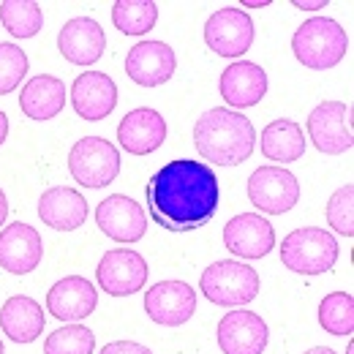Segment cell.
<instances>
[{
  "instance_id": "cell-1",
  "label": "cell",
  "mask_w": 354,
  "mask_h": 354,
  "mask_svg": "<svg viewBox=\"0 0 354 354\" xmlns=\"http://www.w3.org/2000/svg\"><path fill=\"white\" fill-rule=\"evenodd\" d=\"M150 216L167 232L185 234L210 221L218 210V177L194 158H177L161 167L145 188Z\"/></svg>"
},
{
  "instance_id": "cell-2",
  "label": "cell",
  "mask_w": 354,
  "mask_h": 354,
  "mask_svg": "<svg viewBox=\"0 0 354 354\" xmlns=\"http://www.w3.org/2000/svg\"><path fill=\"white\" fill-rule=\"evenodd\" d=\"M194 145L205 161L216 167H237L251 158L257 147V129L245 115L229 106H216L194 123Z\"/></svg>"
},
{
  "instance_id": "cell-3",
  "label": "cell",
  "mask_w": 354,
  "mask_h": 354,
  "mask_svg": "<svg viewBox=\"0 0 354 354\" xmlns=\"http://www.w3.org/2000/svg\"><path fill=\"white\" fill-rule=\"evenodd\" d=\"M292 52L310 71H327V68H335L346 57L349 36L335 19L313 17L295 30Z\"/></svg>"
},
{
  "instance_id": "cell-4",
  "label": "cell",
  "mask_w": 354,
  "mask_h": 354,
  "mask_svg": "<svg viewBox=\"0 0 354 354\" xmlns=\"http://www.w3.org/2000/svg\"><path fill=\"white\" fill-rule=\"evenodd\" d=\"M259 272L245 262L237 259H221L213 262L202 272L199 289L202 295L221 308H243L257 300L259 295Z\"/></svg>"
},
{
  "instance_id": "cell-5",
  "label": "cell",
  "mask_w": 354,
  "mask_h": 354,
  "mask_svg": "<svg viewBox=\"0 0 354 354\" xmlns=\"http://www.w3.org/2000/svg\"><path fill=\"white\" fill-rule=\"evenodd\" d=\"M341 257L338 240L322 226H303L281 240V262L300 275H322Z\"/></svg>"
},
{
  "instance_id": "cell-6",
  "label": "cell",
  "mask_w": 354,
  "mask_h": 354,
  "mask_svg": "<svg viewBox=\"0 0 354 354\" xmlns=\"http://www.w3.org/2000/svg\"><path fill=\"white\" fill-rule=\"evenodd\" d=\"M68 172L85 188H106L120 175V150L104 136H82L68 153Z\"/></svg>"
},
{
  "instance_id": "cell-7",
  "label": "cell",
  "mask_w": 354,
  "mask_h": 354,
  "mask_svg": "<svg viewBox=\"0 0 354 354\" xmlns=\"http://www.w3.org/2000/svg\"><path fill=\"white\" fill-rule=\"evenodd\" d=\"M248 202L267 216H283L300 202V183L283 167H259L248 177Z\"/></svg>"
},
{
  "instance_id": "cell-8",
  "label": "cell",
  "mask_w": 354,
  "mask_h": 354,
  "mask_svg": "<svg viewBox=\"0 0 354 354\" xmlns=\"http://www.w3.org/2000/svg\"><path fill=\"white\" fill-rule=\"evenodd\" d=\"M308 136L324 156H344L354 145L352 106L344 101H322L308 115Z\"/></svg>"
},
{
  "instance_id": "cell-9",
  "label": "cell",
  "mask_w": 354,
  "mask_h": 354,
  "mask_svg": "<svg viewBox=\"0 0 354 354\" xmlns=\"http://www.w3.org/2000/svg\"><path fill=\"white\" fill-rule=\"evenodd\" d=\"M147 262L133 248H112L95 267L98 286L112 297H131L147 283Z\"/></svg>"
},
{
  "instance_id": "cell-10",
  "label": "cell",
  "mask_w": 354,
  "mask_h": 354,
  "mask_svg": "<svg viewBox=\"0 0 354 354\" xmlns=\"http://www.w3.org/2000/svg\"><path fill=\"white\" fill-rule=\"evenodd\" d=\"M205 41L221 57H243L254 44V22L243 8H218L205 22Z\"/></svg>"
},
{
  "instance_id": "cell-11",
  "label": "cell",
  "mask_w": 354,
  "mask_h": 354,
  "mask_svg": "<svg viewBox=\"0 0 354 354\" xmlns=\"http://www.w3.org/2000/svg\"><path fill=\"white\" fill-rule=\"evenodd\" d=\"M145 310L161 327H180L196 310V292L185 281H158L145 292Z\"/></svg>"
},
{
  "instance_id": "cell-12",
  "label": "cell",
  "mask_w": 354,
  "mask_h": 354,
  "mask_svg": "<svg viewBox=\"0 0 354 354\" xmlns=\"http://www.w3.org/2000/svg\"><path fill=\"white\" fill-rule=\"evenodd\" d=\"M98 229L115 243H139L147 232V216L139 202L126 194H112L95 207Z\"/></svg>"
},
{
  "instance_id": "cell-13",
  "label": "cell",
  "mask_w": 354,
  "mask_h": 354,
  "mask_svg": "<svg viewBox=\"0 0 354 354\" xmlns=\"http://www.w3.org/2000/svg\"><path fill=\"white\" fill-rule=\"evenodd\" d=\"M177 71L175 49L164 41H139L129 49L126 74L139 88H158L167 85Z\"/></svg>"
},
{
  "instance_id": "cell-14",
  "label": "cell",
  "mask_w": 354,
  "mask_h": 354,
  "mask_svg": "<svg viewBox=\"0 0 354 354\" xmlns=\"http://www.w3.org/2000/svg\"><path fill=\"white\" fill-rule=\"evenodd\" d=\"M270 344V327L254 310H229L218 322V346L223 354H262Z\"/></svg>"
},
{
  "instance_id": "cell-15",
  "label": "cell",
  "mask_w": 354,
  "mask_h": 354,
  "mask_svg": "<svg viewBox=\"0 0 354 354\" xmlns=\"http://www.w3.org/2000/svg\"><path fill=\"white\" fill-rule=\"evenodd\" d=\"M223 245L240 259H262L275 248V229L259 213H240L223 226Z\"/></svg>"
},
{
  "instance_id": "cell-16",
  "label": "cell",
  "mask_w": 354,
  "mask_h": 354,
  "mask_svg": "<svg viewBox=\"0 0 354 354\" xmlns=\"http://www.w3.org/2000/svg\"><path fill=\"white\" fill-rule=\"evenodd\" d=\"M44 240L30 223H8L0 232V267L11 275H28L41 265Z\"/></svg>"
},
{
  "instance_id": "cell-17",
  "label": "cell",
  "mask_w": 354,
  "mask_h": 354,
  "mask_svg": "<svg viewBox=\"0 0 354 354\" xmlns=\"http://www.w3.org/2000/svg\"><path fill=\"white\" fill-rule=\"evenodd\" d=\"M71 104L82 120H104L118 106V85L104 71H85L71 85Z\"/></svg>"
},
{
  "instance_id": "cell-18",
  "label": "cell",
  "mask_w": 354,
  "mask_h": 354,
  "mask_svg": "<svg viewBox=\"0 0 354 354\" xmlns=\"http://www.w3.org/2000/svg\"><path fill=\"white\" fill-rule=\"evenodd\" d=\"M98 306V289L82 275H66L46 292V310L57 322H82Z\"/></svg>"
},
{
  "instance_id": "cell-19",
  "label": "cell",
  "mask_w": 354,
  "mask_h": 354,
  "mask_svg": "<svg viewBox=\"0 0 354 354\" xmlns=\"http://www.w3.org/2000/svg\"><path fill=\"white\" fill-rule=\"evenodd\" d=\"M57 49L74 66H93L101 60V55L106 49V33L95 19L74 17L60 28Z\"/></svg>"
},
{
  "instance_id": "cell-20",
  "label": "cell",
  "mask_w": 354,
  "mask_h": 354,
  "mask_svg": "<svg viewBox=\"0 0 354 354\" xmlns=\"http://www.w3.org/2000/svg\"><path fill=\"white\" fill-rule=\"evenodd\" d=\"M118 142L131 156H150L167 142V120L150 106L131 109L118 126Z\"/></svg>"
},
{
  "instance_id": "cell-21",
  "label": "cell",
  "mask_w": 354,
  "mask_h": 354,
  "mask_svg": "<svg viewBox=\"0 0 354 354\" xmlns=\"http://www.w3.org/2000/svg\"><path fill=\"white\" fill-rule=\"evenodd\" d=\"M218 90H221L223 101L229 106H234V112L257 106L267 95V71L259 63L237 60L221 71Z\"/></svg>"
},
{
  "instance_id": "cell-22",
  "label": "cell",
  "mask_w": 354,
  "mask_h": 354,
  "mask_svg": "<svg viewBox=\"0 0 354 354\" xmlns=\"http://www.w3.org/2000/svg\"><path fill=\"white\" fill-rule=\"evenodd\" d=\"M39 218L57 232H74L88 221V199L68 185L46 188L39 199Z\"/></svg>"
},
{
  "instance_id": "cell-23",
  "label": "cell",
  "mask_w": 354,
  "mask_h": 354,
  "mask_svg": "<svg viewBox=\"0 0 354 354\" xmlns=\"http://www.w3.org/2000/svg\"><path fill=\"white\" fill-rule=\"evenodd\" d=\"M46 313L28 295H14L0 308V330L14 344H33L44 333Z\"/></svg>"
},
{
  "instance_id": "cell-24",
  "label": "cell",
  "mask_w": 354,
  "mask_h": 354,
  "mask_svg": "<svg viewBox=\"0 0 354 354\" xmlns=\"http://www.w3.org/2000/svg\"><path fill=\"white\" fill-rule=\"evenodd\" d=\"M66 93L68 90L63 85V80H57L52 74H39L19 93V109L30 120H52L63 112Z\"/></svg>"
},
{
  "instance_id": "cell-25",
  "label": "cell",
  "mask_w": 354,
  "mask_h": 354,
  "mask_svg": "<svg viewBox=\"0 0 354 354\" xmlns=\"http://www.w3.org/2000/svg\"><path fill=\"white\" fill-rule=\"evenodd\" d=\"M259 147L262 156L270 158L272 164H292L300 161L306 153V133L303 126L289 120V118H278L272 123H267L262 136H259Z\"/></svg>"
},
{
  "instance_id": "cell-26",
  "label": "cell",
  "mask_w": 354,
  "mask_h": 354,
  "mask_svg": "<svg viewBox=\"0 0 354 354\" xmlns=\"http://www.w3.org/2000/svg\"><path fill=\"white\" fill-rule=\"evenodd\" d=\"M112 22L126 36H145L158 22V6L153 0H118L112 3Z\"/></svg>"
},
{
  "instance_id": "cell-27",
  "label": "cell",
  "mask_w": 354,
  "mask_h": 354,
  "mask_svg": "<svg viewBox=\"0 0 354 354\" xmlns=\"http://www.w3.org/2000/svg\"><path fill=\"white\" fill-rule=\"evenodd\" d=\"M0 22L14 39H33L44 28V14L33 0H3Z\"/></svg>"
},
{
  "instance_id": "cell-28",
  "label": "cell",
  "mask_w": 354,
  "mask_h": 354,
  "mask_svg": "<svg viewBox=\"0 0 354 354\" xmlns=\"http://www.w3.org/2000/svg\"><path fill=\"white\" fill-rule=\"evenodd\" d=\"M319 324L330 335L354 333V297L349 292H333L319 303Z\"/></svg>"
},
{
  "instance_id": "cell-29",
  "label": "cell",
  "mask_w": 354,
  "mask_h": 354,
  "mask_svg": "<svg viewBox=\"0 0 354 354\" xmlns=\"http://www.w3.org/2000/svg\"><path fill=\"white\" fill-rule=\"evenodd\" d=\"M95 352V333L85 324H66L49 333L44 341V354H93Z\"/></svg>"
},
{
  "instance_id": "cell-30",
  "label": "cell",
  "mask_w": 354,
  "mask_h": 354,
  "mask_svg": "<svg viewBox=\"0 0 354 354\" xmlns=\"http://www.w3.org/2000/svg\"><path fill=\"white\" fill-rule=\"evenodd\" d=\"M28 55L17 44L0 41V95H8L28 77Z\"/></svg>"
},
{
  "instance_id": "cell-31",
  "label": "cell",
  "mask_w": 354,
  "mask_h": 354,
  "mask_svg": "<svg viewBox=\"0 0 354 354\" xmlns=\"http://www.w3.org/2000/svg\"><path fill=\"white\" fill-rule=\"evenodd\" d=\"M327 223H330L338 234H344V237H352L354 234V185L352 183L341 185V188L330 196V202H327Z\"/></svg>"
},
{
  "instance_id": "cell-32",
  "label": "cell",
  "mask_w": 354,
  "mask_h": 354,
  "mask_svg": "<svg viewBox=\"0 0 354 354\" xmlns=\"http://www.w3.org/2000/svg\"><path fill=\"white\" fill-rule=\"evenodd\" d=\"M98 354H153V352L147 346L136 344V341H112V344H106Z\"/></svg>"
},
{
  "instance_id": "cell-33",
  "label": "cell",
  "mask_w": 354,
  "mask_h": 354,
  "mask_svg": "<svg viewBox=\"0 0 354 354\" xmlns=\"http://www.w3.org/2000/svg\"><path fill=\"white\" fill-rule=\"evenodd\" d=\"M292 6L300 11H319L327 6V0H292Z\"/></svg>"
},
{
  "instance_id": "cell-34",
  "label": "cell",
  "mask_w": 354,
  "mask_h": 354,
  "mask_svg": "<svg viewBox=\"0 0 354 354\" xmlns=\"http://www.w3.org/2000/svg\"><path fill=\"white\" fill-rule=\"evenodd\" d=\"M8 218V199H6V191L0 188V226Z\"/></svg>"
},
{
  "instance_id": "cell-35",
  "label": "cell",
  "mask_w": 354,
  "mask_h": 354,
  "mask_svg": "<svg viewBox=\"0 0 354 354\" xmlns=\"http://www.w3.org/2000/svg\"><path fill=\"white\" fill-rule=\"evenodd\" d=\"M6 136H8V118L6 112H0V145L6 142Z\"/></svg>"
},
{
  "instance_id": "cell-36",
  "label": "cell",
  "mask_w": 354,
  "mask_h": 354,
  "mask_svg": "<svg viewBox=\"0 0 354 354\" xmlns=\"http://www.w3.org/2000/svg\"><path fill=\"white\" fill-rule=\"evenodd\" d=\"M243 6H248V8H265V6H270V0H245Z\"/></svg>"
},
{
  "instance_id": "cell-37",
  "label": "cell",
  "mask_w": 354,
  "mask_h": 354,
  "mask_svg": "<svg viewBox=\"0 0 354 354\" xmlns=\"http://www.w3.org/2000/svg\"><path fill=\"white\" fill-rule=\"evenodd\" d=\"M303 354H335L333 349H327V346H313V349H308V352Z\"/></svg>"
},
{
  "instance_id": "cell-38",
  "label": "cell",
  "mask_w": 354,
  "mask_h": 354,
  "mask_svg": "<svg viewBox=\"0 0 354 354\" xmlns=\"http://www.w3.org/2000/svg\"><path fill=\"white\" fill-rule=\"evenodd\" d=\"M346 354H354V344H349V349H346Z\"/></svg>"
},
{
  "instance_id": "cell-39",
  "label": "cell",
  "mask_w": 354,
  "mask_h": 354,
  "mask_svg": "<svg viewBox=\"0 0 354 354\" xmlns=\"http://www.w3.org/2000/svg\"><path fill=\"white\" fill-rule=\"evenodd\" d=\"M0 354H6V352H3V341H0Z\"/></svg>"
}]
</instances>
